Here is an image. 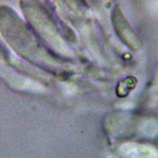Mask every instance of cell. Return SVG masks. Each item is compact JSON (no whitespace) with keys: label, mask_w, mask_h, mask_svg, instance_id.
I'll return each mask as SVG.
<instances>
[{"label":"cell","mask_w":158,"mask_h":158,"mask_svg":"<svg viewBox=\"0 0 158 158\" xmlns=\"http://www.w3.org/2000/svg\"><path fill=\"white\" fill-rule=\"evenodd\" d=\"M0 31L11 47L20 54H52L10 8L0 7Z\"/></svg>","instance_id":"6da1fadb"},{"label":"cell","mask_w":158,"mask_h":158,"mask_svg":"<svg viewBox=\"0 0 158 158\" xmlns=\"http://www.w3.org/2000/svg\"><path fill=\"white\" fill-rule=\"evenodd\" d=\"M112 21L117 34L126 45L133 50H136L141 46L142 43L140 39L136 36L117 6L113 11Z\"/></svg>","instance_id":"7a4b0ae2"}]
</instances>
